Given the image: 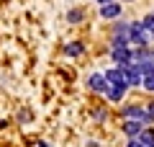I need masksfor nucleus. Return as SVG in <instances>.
Masks as SVG:
<instances>
[{
    "label": "nucleus",
    "mask_w": 154,
    "mask_h": 147,
    "mask_svg": "<svg viewBox=\"0 0 154 147\" xmlns=\"http://www.w3.org/2000/svg\"><path fill=\"white\" fill-rule=\"evenodd\" d=\"M110 54H113V62H118V67H128L134 60V52H128V47H118Z\"/></svg>",
    "instance_id": "nucleus-2"
},
{
    "label": "nucleus",
    "mask_w": 154,
    "mask_h": 147,
    "mask_svg": "<svg viewBox=\"0 0 154 147\" xmlns=\"http://www.w3.org/2000/svg\"><path fill=\"white\" fill-rule=\"evenodd\" d=\"M123 70H126V75H123L126 85H136V83H141V72H139L136 65H128V67H123Z\"/></svg>",
    "instance_id": "nucleus-4"
},
{
    "label": "nucleus",
    "mask_w": 154,
    "mask_h": 147,
    "mask_svg": "<svg viewBox=\"0 0 154 147\" xmlns=\"http://www.w3.org/2000/svg\"><path fill=\"white\" fill-rule=\"evenodd\" d=\"M149 116H152V119H154V103L149 106Z\"/></svg>",
    "instance_id": "nucleus-17"
},
{
    "label": "nucleus",
    "mask_w": 154,
    "mask_h": 147,
    "mask_svg": "<svg viewBox=\"0 0 154 147\" xmlns=\"http://www.w3.org/2000/svg\"><path fill=\"white\" fill-rule=\"evenodd\" d=\"M123 90H126V85H108L105 88V96H108V101H121Z\"/></svg>",
    "instance_id": "nucleus-8"
},
{
    "label": "nucleus",
    "mask_w": 154,
    "mask_h": 147,
    "mask_svg": "<svg viewBox=\"0 0 154 147\" xmlns=\"http://www.w3.org/2000/svg\"><path fill=\"white\" fill-rule=\"evenodd\" d=\"M88 85L93 88L95 93H105V88H108V80H105V75H100V72H95V75H90Z\"/></svg>",
    "instance_id": "nucleus-3"
},
{
    "label": "nucleus",
    "mask_w": 154,
    "mask_h": 147,
    "mask_svg": "<svg viewBox=\"0 0 154 147\" xmlns=\"http://www.w3.org/2000/svg\"><path fill=\"white\" fill-rule=\"evenodd\" d=\"M139 142H141V147H152L154 145V132L152 129H141L139 132Z\"/></svg>",
    "instance_id": "nucleus-10"
},
{
    "label": "nucleus",
    "mask_w": 154,
    "mask_h": 147,
    "mask_svg": "<svg viewBox=\"0 0 154 147\" xmlns=\"http://www.w3.org/2000/svg\"><path fill=\"white\" fill-rule=\"evenodd\" d=\"M67 18H69L72 23H77L80 18H82V11H69V16H67Z\"/></svg>",
    "instance_id": "nucleus-14"
},
{
    "label": "nucleus",
    "mask_w": 154,
    "mask_h": 147,
    "mask_svg": "<svg viewBox=\"0 0 154 147\" xmlns=\"http://www.w3.org/2000/svg\"><path fill=\"white\" fill-rule=\"evenodd\" d=\"M100 16H103V18H118V16H121V5H116V3H105V5L100 8Z\"/></svg>",
    "instance_id": "nucleus-6"
},
{
    "label": "nucleus",
    "mask_w": 154,
    "mask_h": 147,
    "mask_svg": "<svg viewBox=\"0 0 154 147\" xmlns=\"http://www.w3.org/2000/svg\"><path fill=\"white\" fill-rule=\"evenodd\" d=\"M128 41H134V44H139V47H144V44L149 41L146 39V28L141 26V23H131V26H128Z\"/></svg>",
    "instance_id": "nucleus-1"
},
{
    "label": "nucleus",
    "mask_w": 154,
    "mask_h": 147,
    "mask_svg": "<svg viewBox=\"0 0 154 147\" xmlns=\"http://www.w3.org/2000/svg\"><path fill=\"white\" fill-rule=\"evenodd\" d=\"M98 3H100V5H105V3H110V0H98Z\"/></svg>",
    "instance_id": "nucleus-18"
},
{
    "label": "nucleus",
    "mask_w": 154,
    "mask_h": 147,
    "mask_svg": "<svg viewBox=\"0 0 154 147\" xmlns=\"http://www.w3.org/2000/svg\"><path fill=\"white\" fill-rule=\"evenodd\" d=\"M126 147H141V142H139V139H131V142H128Z\"/></svg>",
    "instance_id": "nucleus-16"
},
{
    "label": "nucleus",
    "mask_w": 154,
    "mask_h": 147,
    "mask_svg": "<svg viewBox=\"0 0 154 147\" xmlns=\"http://www.w3.org/2000/svg\"><path fill=\"white\" fill-rule=\"evenodd\" d=\"M126 116H128V119H136V121H141V124L152 121L149 111H141V109H136V106H128V109H126Z\"/></svg>",
    "instance_id": "nucleus-5"
},
{
    "label": "nucleus",
    "mask_w": 154,
    "mask_h": 147,
    "mask_svg": "<svg viewBox=\"0 0 154 147\" xmlns=\"http://www.w3.org/2000/svg\"><path fill=\"white\" fill-rule=\"evenodd\" d=\"M105 80H108V85H126L121 70H108V72H105Z\"/></svg>",
    "instance_id": "nucleus-7"
},
{
    "label": "nucleus",
    "mask_w": 154,
    "mask_h": 147,
    "mask_svg": "<svg viewBox=\"0 0 154 147\" xmlns=\"http://www.w3.org/2000/svg\"><path fill=\"white\" fill-rule=\"evenodd\" d=\"M144 88L146 90H154V72H146L144 75Z\"/></svg>",
    "instance_id": "nucleus-13"
},
{
    "label": "nucleus",
    "mask_w": 154,
    "mask_h": 147,
    "mask_svg": "<svg viewBox=\"0 0 154 147\" xmlns=\"http://www.w3.org/2000/svg\"><path fill=\"white\" fill-rule=\"evenodd\" d=\"M141 129H144V124H141V121H136V119H134V121H128V124H123V132H126L128 137H136Z\"/></svg>",
    "instance_id": "nucleus-9"
},
{
    "label": "nucleus",
    "mask_w": 154,
    "mask_h": 147,
    "mask_svg": "<svg viewBox=\"0 0 154 147\" xmlns=\"http://www.w3.org/2000/svg\"><path fill=\"white\" fill-rule=\"evenodd\" d=\"M67 54H69V57L82 54V44H80V41H72V44H67Z\"/></svg>",
    "instance_id": "nucleus-11"
},
{
    "label": "nucleus",
    "mask_w": 154,
    "mask_h": 147,
    "mask_svg": "<svg viewBox=\"0 0 154 147\" xmlns=\"http://www.w3.org/2000/svg\"><path fill=\"white\" fill-rule=\"evenodd\" d=\"M134 57H136V60H149V57H152V54H149L146 49H139V52H136V54H134Z\"/></svg>",
    "instance_id": "nucleus-15"
},
{
    "label": "nucleus",
    "mask_w": 154,
    "mask_h": 147,
    "mask_svg": "<svg viewBox=\"0 0 154 147\" xmlns=\"http://www.w3.org/2000/svg\"><path fill=\"white\" fill-rule=\"evenodd\" d=\"M41 147H51V145H49V142H41Z\"/></svg>",
    "instance_id": "nucleus-19"
},
{
    "label": "nucleus",
    "mask_w": 154,
    "mask_h": 147,
    "mask_svg": "<svg viewBox=\"0 0 154 147\" xmlns=\"http://www.w3.org/2000/svg\"><path fill=\"white\" fill-rule=\"evenodd\" d=\"M126 44H128V36H121V34H118V36H113L110 47H113V49H118V47H126Z\"/></svg>",
    "instance_id": "nucleus-12"
},
{
    "label": "nucleus",
    "mask_w": 154,
    "mask_h": 147,
    "mask_svg": "<svg viewBox=\"0 0 154 147\" xmlns=\"http://www.w3.org/2000/svg\"><path fill=\"white\" fill-rule=\"evenodd\" d=\"M152 147H154V145H152Z\"/></svg>",
    "instance_id": "nucleus-20"
}]
</instances>
